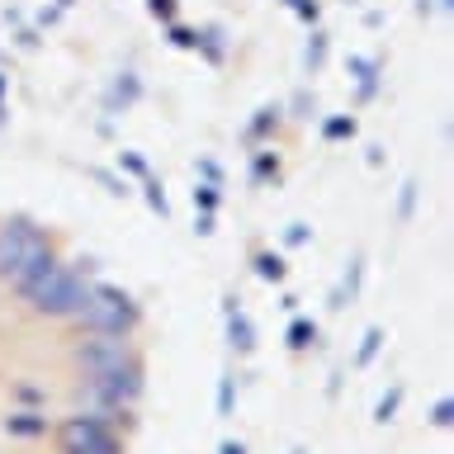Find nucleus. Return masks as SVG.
Listing matches in <instances>:
<instances>
[{"mask_svg":"<svg viewBox=\"0 0 454 454\" xmlns=\"http://www.w3.org/2000/svg\"><path fill=\"white\" fill-rule=\"evenodd\" d=\"M133 308L62 237L0 208V454H123Z\"/></svg>","mask_w":454,"mask_h":454,"instance_id":"nucleus-1","label":"nucleus"}]
</instances>
